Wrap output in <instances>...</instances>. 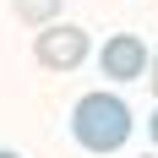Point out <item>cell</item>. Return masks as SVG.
I'll use <instances>...</instances> for the list:
<instances>
[{"mask_svg": "<svg viewBox=\"0 0 158 158\" xmlns=\"http://www.w3.org/2000/svg\"><path fill=\"white\" fill-rule=\"evenodd\" d=\"M131 109L126 98H114L109 87H98V93H82L77 109H71V136H77V147H87V153H120V147L131 142Z\"/></svg>", "mask_w": 158, "mask_h": 158, "instance_id": "cell-1", "label": "cell"}, {"mask_svg": "<svg viewBox=\"0 0 158 158\" xmlns=\"http://www.w3.org/2000/svg\"><path fill=\"white\" fill-rule=\"evenodd\" d=\"M33 60L44 71H77L87 60V33L77 22H44L33 33Z\"/></svg>", "mask_w": 158, "mask_h": 158, "instance_id": "cell-2", "label": "cell"}, {"mask_svg": "<svg viewBox=\"0 0 158 158\" xmlns=\"http://www.w3.org/2000/svg\"><path fill=\"white\" fill-rule=\"evenodd\" d=\"M147 60H153V49L136 38V33H114L109 44L98 49V71L109 82H142L147 77Z\"/></svg>", "mask_w": 158, "mask_h": 158, "instance_id": "cell-3", "label": "cell"}, {"mask_svg": "<svg viewBox=\"0 0 158 158\" xmlns=\"http://www.w3.org/2000/svg\"><path fill=\"white\" fill-rule=\"evenodd\" d=\"M11 11L22 16V22H33V27H44V22H55L60 0H11Z\"/></svg>", "mask_w": 158, "mask_h": 158, "instance_id": "cell-4", "label": "cell"}, {"mask_svg": "<svg viewBox=\"0 0 158 158\" xmlns=\"http://www.w3.org/2000/svg\"><path fill=\"white\" fill-rule=\"evenodd\" d=\"M142 82H153V93H158V49H153V60H147V77Z\"/></svg>", "mask_w": 158, "mask_h": 158, "instance_id": "cell-5", "label": "cell"}, {"mask_svg": "<svg viewBox=\"0 0 158 158\" xmlns=\"http://www.w3.org/2000/svg\"><path fill=\"white\" fill-rule=\"evenodd\" d=\"M147 136H153V147H158V109H153V120H147Z\"/></svg>", "mask_w": 158, "mask_h": 158, "instance_id": "cell-6", "label": "cell"}, {"mask_svg": "<svg viewBox=\"0 0 158 158\" xmlns=\"http://www.w3.org/2000/svg\"><path fill=\"white\" fill-rule=\"evenodd\" d=\"M0 158H22V153H11V147H0Z\"/></svg>", "mask_w": 158, "mask_h": 158, "instance_id": "cell-7", "label": "cell"}, {"mask_svg": "<svg viewBox=\"0 0 158 158\" xmlns=\"http://www.w3.org/2000/svg\"><path fill=\"white\" fill-rule=\"evenodd\" d=\"M147 158H158V153H147Z\"/></svg>", "mask_w": 158, "mask_h": 158, "instance_id": "cell-8", "label": "cell"}]
</instances>
